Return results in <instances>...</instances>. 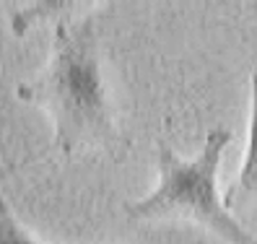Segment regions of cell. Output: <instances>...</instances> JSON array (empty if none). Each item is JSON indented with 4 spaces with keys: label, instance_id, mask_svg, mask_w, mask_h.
Instances as JSON below:
<instances>
[{
    "label": "cell",
    "instance_id": "cell-1",
    "mask_svg": "<svg viewBox=\"0 0 257 244\" xmlns=\"http://www.w3.org/2000/svg\"><path fill=\"white\" fill-rule=\"evenodd\" d=\"M16 96L44 109L52 119V148L63 156L107 154L122 159L130 148L117 122L101 70L99 34L88 16L73 13L55 24L50 60L32 81L16 86Z\"/></svg>",
    "mask_w": 257,
    "mask_h": 244
},
{
    "label": "cell",
    "instance_id": "cell-2",
    "mask_svg": "<svg viewBox=\"0 0 257 244\" xmlns=\"http://www.w3.org/2000/svg\"><path fill=\"white\" fill-rule=\"evenodd\" d=\"M231 133L226 128L208 130L203 151L195 159L185 161L174 148L159 141V185L141 200L125 203L130 221H190L208 228L226 244H257V236L239 223L223 205L218 192V166Z\"/></svg>",
    "mask_w": 257,
    "mask_h": 244
},
{
    "label": "cell",
    "instance_id": "cell-3",
    "mask_svg": "<svg viewBox=\"0 0 257 244\" xmlns=\"http://www.w3.org/2000/svg\"><path fill=\"white\" fill-rule=\"evenodd\" d=\"M252 86V101H249V133H247V148H244V161L236 182L223 195V205L231 213L241 216H254L257 213V73L249 78Z\"/></svg>",
    "mask_w": 257,
    "mask_h": 244
},
{
    "label": "cell",
    "instance_id": "cell-4",
    "mask_svg": "<svg viewBox=\"0 0 257 244\" xmlns=\"http://www.w3.org/2000/svg\"><path fill=\"white\" fill-rule=\"evenodd\" d=\"M75 6L81 3H65V0H52V3H34L24 11H16L11 19V26H13V34L21 37L26 34L29 26H34L37 21H44V19H60V16H68L73 13Z\"/></svg>",
    "mask_w": 257,
    "mask_h": 244
},
{
    "label": "cell",
    "instance_id": "cell-5",
    "mask_svg": "<svg viewBox=\"0 0 257 244\" xmlns=\"http://www.w3.org/2000/svg\"><path fill=\"white\" fill-rule=\"evenodd\" d=\"M0 244H42L21 226L3 195H0Z\"/></svg>",
    "mask_w": 257,
    "mask_h": 244
},
{
    "label": "cell",
    "instance_id": "cell-6",
    "mask_svg": "<svg viewBox=\"0 0 257 244\" xmlns=\"http://www.w3.org/2000/svg\"><path fill=\"white\" fill-rule=\"evenodd\" d=\"M26 161H21V164H11V166H0V179H3V177H8L11 172H16L19 169V166H24Z\"/></svg>",
    "mask_w": 257,
    "mask_h": 244
}]
</instances>
